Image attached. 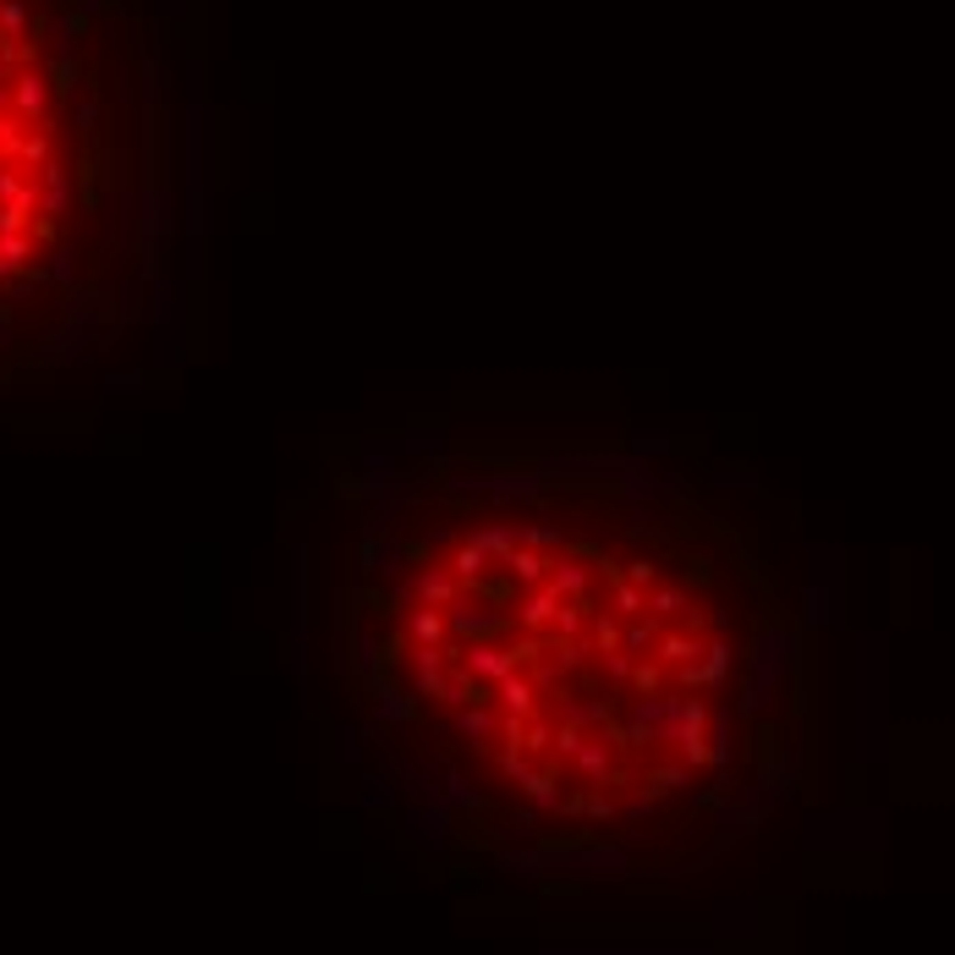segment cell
I'll list each match as a JSON object with an SVG mask.
<instances>
[{
  "label": "cell",
  "mask_w": 955,
  "mask_h": 955,
  "mask_svg": "<svg viewBox=\"0 0 955 955\" xmlns=\"http://www.w3.org/2000/svg\"><path fill=\"white\" fill-rule=\"evenodd\" d=\"M796 654H802V637L796 626H780V621H763L752 648H747V681H741V703L736 714L747 720H763L774 709V692L785 687V676L796 670Z\"/></svg>",
  "instance_id": "1"
},
{
  "label": "cell",
  "mask_w": 955,
  "mask_h": 955,
  "mask_svg": "<svg viewBox=\"0 0 955 955\" xmlns=\"http://www.w3.org/2000/svg\"><path fill=\"white\" fill-rule=\"evenodd\" d=\"M445 490L461 500H490V506H533L544 495L539 467H490V472H445Z\"/></svg>",
  "instance_id": "2"
},
{
  "label": "cell",
  "mask_w": 955,
  "mask_h": 955,
  "mask_svg": "<svg viewBox=\"0 0 955 955\" xmlns=\"http://www.w3.org/2000/svg\"><path fill=\"white\" fill-rule=\"evenodd\" d=\"M445 621H450V637L456 643H500V632H511V621L517 615H506V605L484 588H461L456 594V605L445 610Z\"/></svg>",
  "instance_id": "3"
},
{
  "label": "cell",
  "mask_w": 955,
  "mask_h": 955,
  "mask_svg": "<svg viewBox=\"0 0 955 955\" xmlns=\"http://www.w3.org/2000/svg\"><path fill=\"white\" fill-rule=\"evenodd\" d=\"M445 654L484 687V692H495L511 670H522L517 659H511V648H500V643H445Z\"/></svg>",
  "instance_id": "4"
},
{
  "label": "cell",
  "mask_w": 955,
  "mask_h": 955,
  "mask_svg": "<svg viewBox=\"0 0 955 955\" xmlns=\"http://www.w3.org/2000/svg\"><path fill=\"white\" fill-rule=\"evenodd\" d=\"M456 594H461V583H456V572H450L445 561H428V566H417V572H406V577L395 583V599H401V605H434V610H450Z\"/></svg>",
  "instance_id": "5"
},
{
  "label": "cell",
  "mask_w": 955,
  "mask_h": 955,
  "mask_svg": "<svg viewBox=\"0 0 955 955\" xmlns=\"http://www.w3.org/2000/svg\"><path fill=\"white\" fill-rule=\"evenodd\" d=\"M802 626H840V566H807V577H802Z\"/></svg>",
  "instance_id": "6"
},
{
  "label": "cell",
  "mask_w": 955,
  "mask_h": 955,
  "mask_svg": "<svg viewBox=\"0 0 955 955\" xmlns=\"http://www.w3.org/2000/svg\"><path fill=\"white\" fill-rule=\"evenodd\" d=\"M357 566L368 572V577H379V583H401L406 572H412V550H406V539L401 533H363V544H357Z\"/></svg>",
  "instance_id": "7"
},
{
  "label": "cell",
  "mask_w": 955,
  "mask_h": 955,
  "mask_svg": "<svg viewBox=\"0 0 955 955\" xmlns=\"http://www.w3.org/2000/svg\"><path fill=\"white\" fill-rule=\"evenodd\" d=\"M626 851L615 845H544V873H626Z\"/></svg>",
  "instance_id": "8"
},
{
  "label": "cell",
  "mask_w": 955,
  "mask_h": 955,
  "mask_svg": "<svg viewBox=\"0 0 955 955\" xmlns=\"http://www.w3.org/2000/svg\"><path fill=\"white\" fill-rule=\"evenodd\" d=\"M730 670H736V648L725 643V637H709V648L692 659V665H681V687L687 692H720L725 681H730Z\"/></svg>",
  "instance_id": "9"
},
{
  "label": "cell",
  "mask_w": 955,
  "mask_h": 955,
  "mask_svg": "<svg viewBox=\"0 0 955 955\" xmlns=\"http://www.w3.org/2000/svg\"><path fill=\"white\" fill-rule=\"evenodd\" d=\"M406 829H412L417 845L445 851V840H450V802H439V796H412V802H406Z\"/></svg>",
  "instance_id": "10"
},
{
  "label": "cell",
  "mask_w": 955,
  "mask_h": 955,
  "mask_svg": "<svg viewBox=\"0 0 955 955\" xmlns=\"http://www.w3.org/2000/svg\"><path fill=\"white\" fill-rule=\"evenodd\" d=\"M50 78L39 72V67H28V72H18L12 78V111L28 122V127H50Z\"/></svg>",
  "instance_id": "11"
},
{
  "label": "cell",
  "mask_w": 955,
  "mask_h": 955,
  "mask_svg": "<svg viewBox=\"0 0 955 955\" xmlns=\"http://www.w3.org/2000/svg\"><path fill=\"white\" fill-rule=\"evenodd\" d=\"M412 665V687L417 698H445V648H428V643H406L401 654Z\"/></svg>",
  "instance_id": "12"
},
{
  "label": "cell",
  "mask_w": 955,
  "mask_h": 955,
  "mask_svg": "<svg viewBox=\"0 0 955 955\" xmlns=\"http://www.w3.org/2000/svg\"><path fill=\"white\" fill-rule=\"evenodd\" d=\"M467 544L484 550L495 566H506V561L522 550V522H478V528L467 533Z\"/></svg>",
  "instance_id": "13"
},
{
  "label": "cell",
  "mask_w": 955,
  "mask_h": 955,
  "mask_svg": "<svg viewBox=\"0 0 955 955\" xmlns=\"http://www.w3.org/2000/svg\"><path fill=\"white\" fill-rule=\"evenodd\" d=\"M550 588H555L561 599L588 605V594H594V561H583V555H555V561H550Z\"/></svg>",
  "instance_id": "14"
},
{
  "label": "cell",
  "mask_w": 955,
  "mask_h": 955,
  "mask_svg": "<svg viewBox=\"0 0 955 955\" xmlns=\"http://www.w3.org/2000/svg\"><path fill=\"white\" fill-rule=\"evenodd\" d=\"M621 495H626L632 506H648V500H670V495H681V478L648 461L643 472H632L626 484H621Z\"/></svg>",
  "instance_id": "15"
},
{
  "label": "cell",
  "mask_w": 955,
  "mask_h": 955,
  "mask_svg": "<svg viewBox=\"0 0 955 955\" xmlns=\"http://www.w3.org/2000/svg\"><path fill=\"white\" fill-rule=\"evenodd\" d=\"M555 610H561V594H555L550 583H544V588H522V599H517V626H522V632H550Z\"/></svg>",
  "instance_id": "16"
},
{
  "label": "cell",
  "mask_w": 955,
  "mask_h": 955,
  "mask_svg": "<svg viewBox=\"0 0 955 955\" xmlns=\"http://www.w3.org/2000/svg\"><path fill=\"white\" fill-rule=\"evenodd\" d=\"M72 209V171L56 160V165H45V176H39V215L45 220H61Z\"/></svg>",
  "instance_id": "17"
},
{
  "label": "cell",
  "mask_w": 955,
  "mask_h": 955,
  "mask_svg": "<svg viewBox=\"0 0 955 955\" xmlns=\"http://www.w3.org/2000/svg\"><path fill=\"white\" fill-rule=\"evenodd\" d=\"M401 632H406V643H428V648H445V643H450V621H445V610H434V605H412Z\"/></svg>",
  "instance_id": "18"
},
{
  "label": "cell",
  "mask_w": 955,
  "mask_h": 955,
  "mask_svg": "<svg viewBox=\"0 0 955 955\" xmlns=\"http://www.w3.org/2000/svg\"><path fill=\"white\" fill-rule=\"evenodd\" d=\"M445 566L456 572V583H461V588H484V577H490V572H500V566L484 555V550H472L467 539H461V544L445 555Z\"/></svg>",
  "instance_id": "19"
},
{
  "label": "cell",
  "mask_w": 955,
  "mask_h": 955,
  "mask_svg": "<svg viewBox=\"0 0 955 955\" xmlns=\"http://www.w3.org/2000/svg\"><path fill=\"white\" fill-rule=\"evenodd\" d=\"M384 654H390V643H384L379 632H368V626L352 632V670H357V681H379Z\"/></svg>",
  "instance_id": "20"
},
{
  "label": "cell",
  "mask_w": 955,
  "mask_h": 955,
  "mask_svg": "<svg viewBox=\"0 0 955 955\" xmlns=\"http://www.w3.org/2000/svg\"><path fill=\"white\" fill-rule=\"evenodd\" d=\"M709 763L714 769H730L736 763V714L730 709H714L709 714Z\"/></svg>",
  "instance_id": "21"
},
{
  "label": "cell",
  "mask_w": 955,
  "mask_h": 955,
  "mask_svg": "<svg viewBox=\"0 0 955 955\" xmlns=\"http://www.w3.org/2000/svg\"><path fill=\"white\" fill-rule=\"evenodd\" d=\"M500 572H506V577H511L517 588H544V583H550V555H544V550H528V544H522V550H517V555H511V561L500 566Z\"/></svg>",
  "instance_id": "22"
},
{
  "label": "cell",
  "mask_w": 955,
  "mask_h": 955,
  "mask_svg": "<svg viewBox=\"0 0 955 955\" xmlns=\"http://www.w3.org/2000/svg\"><path fill=\"white\" fill-rule=\"evenodd\" d=\"M572 763L583 769V780H588V791H599V785H610V769H615V747H610L605 736H599V741L588 736V747H583V752H577Z\"/></svg>",
  "instance_id": "23"
},
{
  "label": "cell",
  "mask_w": 955,
  "mask_h": 955,
  "mask_svg": "<svg viewBox=\"0 0 955 955\" xmlns=\"http://www.w3.org/2000/svg\"><path fill=\"white\" fill-rule=\"evenodd\" d=\"M698 654H703V637H698V632H659V654H654L659 665H676V670H681V665H692Z\"/></svg>",
  "instance_id": "24"
},
{
  "label": "cell",
  "mask_w": 955,
  "mask_h": 955,
  "mask_svg": "<svg viewBox=\"0 0 955 955\" xmlns=\"http://www.w3.org/2000/svg\"><path fill=\"white\" fill-rule=\"evenodd\" d=\"M495 698H500V709L506 714H517V720H533V681L522 676V670H511L500 687H495Z\"/></svg>",
  "instance_id": "25"
},
{
  "label": "cell",
  "mask_w": 955,
  "mask_h": 955,
  "mask_svg": "<svg viewBox=\"0 0 955 955\" xmlns=\"http://www.w3.org/2000/svg\"><path fill=\"white\" fill-rule=\"evenodd\" d=\"M34 237H0V286H7V280H18L28 264H34Z\"/></svg>",
  "instance_id": "26"
},
{
  "label": "cell",
  "mask_w": 955,
  "mask_h": 955,
  "mask_svg": "<svg viewBox=\"0 0 955 955\" xmlns=\"http://www.w3.org/2000/svg\"><path fill=\"white\" fill-rule=\"evenodd\" d=\"M456 730L467 736V747H490V736H495V714H490V703L456 709Z\"/></svg>",
  "instance_id": "27"
},
{
  "label": "cell",
  "mask_w": 955,
  "mask_h": 955,
  "mask_svg": "<svg viewBox=\"0 0 955 955\" xmlns=\"http://www.w3.org/2000/svg\"><path fill=\"white\" fill-rule=\"evenodd\" d=\"M610 605H615L621 621H643L648 615V588H637L632 577H615L610 583Z\"/></svg>",
  "instance_id": "28"
},
{
  "label": "cell",
  "mask_w": 955,
  "mask_h": 955,
  "mask_svg": "<svg viewBox=\"0 0 955 955\" xmlns=\"http://www.w3.org/2000/svg\"><path fill=\"white\" fill-rule=\"evenodd\" d=\"M445 434H434V428H417V434H406V439H395V456H412V461H445Z\"/></svg>",
  "instance_id": "29"
},
{
  "label": "cell",
  "mask_w": 955,
  "mask_h": 955,
  "mask_svg": "<svg viewBox=\"0 0 955 955\" xmlns=\"http://www.w3.org/2000/svg\"><path fill=\"white\" fill-rule=\"evenodd\" d=\"M626 456H637V461H665V456H670V434H665V428H637V434H626Z\"/></svg>",
  "instance_id": "30"
},
{
  "label": "cell",
  "mask_w": 955,
  "mask_h": 955,
  "mask_svg": "<svg viewBox=\"0 0 955 955\" xmlns=\"http://www.w3.org/2000/svg\"><path fill=\"white\" fill-rule=\"evenodd\" d=\"M373 714H379L384 725H406V720L417 714V692H395V687H384L379 703H373Z\"/></svg>",
  "instance_id": "31"
},
{
  "label": "cell",
  "mask_w": 955,
  "mask_h": 955,
  "mask_svg": "<svg viewBox=\"0 0 955 955\" xmlns=\"http://www.w3.org/2000/svg\"><path fill=\"white\" fill-rule=\"evenodd\" d=\"M439 703H445V709H472V703H478V681H472L461 665H450V670H445V698H439Z\"/></svg>",
  "instance_id": "32"
},
{
  "label": "cell",
  "mask_w": 955,
  "mask_h": 955,
  "mask_svg": "<svg viewBox=\"0 0 955 955\" xmlns=\"http://www.w3.org/2000/svg\"><path fill=\"white\" fill-rule=\"evenodd\" d=\"M566 725H577V730L610 725V703L605 698H566Z\"/></svg>",
  "instance_id": "33"
},
{
  "label": "cell",
  "mask_w": 955,
  "mask_h": 955,
  "mask_svg": "<svg viewBox=\"0 0 955 955\" xmlns=\"http://www.w3.org/2000/svg\"><path fill=\"white\" fill-rule=\"evenodd\" d=\"M659 632H665V626H659L654 615H643V621H632V632H626V643H621V648H626V654H637V659H648V654L659 648Z\"/></svg>",
  "instance_id": "34"
},
{
  "label": "cell",
  "mask_w": 955,
  "mask_h": 955,
  "mask_svg": "<svg viewBox=\"0 0 955 955\" xmlns=\"http://www.w3.org/2000/svg\"><path fill=\"white\" fill-rule=\"evenodd\" d=\"M28 28H34V18L23 0H0V39H28Z\"/></svg>",
  "instance_id": "35"
},
{
  "label": "cell",
  "mask_w": 955,
  "mask_h": 955,
  "mask_svg": "<svg viewBox=\"0 0 955 955\" xmlns=\"http://www.w3.org/2000/svg\"><path fill=\"white\" fill-rule=\"evenodd\" d=\"M583 621H588V615H583V605H577V599H561V610H555L550 632H555L561 643H577V637H583Z\"/></svg>",
  "instance_id": "36"
},
{
  "label": "cell",
  "mask_w": 955,
  "mask_h": 955,
  "mask_svg": "<svg viewBox=\"0 0 955 955\" xmlns=\"http://www.w3.org/2000/svg\"><path fill=\"white\" fill-rule=\"evenodd\" d=\"M522 544L550 555V550H561V544H566V533H561L555 522H522Z\"/></svg>",
  "instance_id": "37"
},
{
  "label": "cell",
  "mask_w": 955,
  "mask_h": 955,
  "mask_svg": "<svg viewBox=\"0 0 955 955\" xmlns=\"http://www.w3.org/2000/svg\"><path fill=\"white\" fill-rule=\"evenodd\" d=\"M45 280H56V286H72V280H78V253H72V248H50Z\"/></svg>",
  "instance_id": "38"
},
{
  "label": "cell",
  "mask_w": 955,
  "mask_h": 955,
  "mask_svg": "<svg viewBox=\"0 0 955 955\" xmlns=\"http://www.w3.org/2000/svg\"><path fill=\"white\" fill-rule=\"evenodd\" d=\"M676 610H687V588H648V615L654 621H665Z\"/></svg>",
  "instance_id": "39"
},
{
  "label": "cell",
  "mask_w": 955,
  "mask_h": 955,
  "mask_svg": "<svg viewBox=\"0 0 955 955\" xmlns=\"http://www.w3.org/2000/svg\"><path fill=\"white\" fill-rule=\"evenodd\" d=\"M528 796H533V807H539V813H555V807L566 802V796H561V785H555L550 774H533V780H528Z\"/></svg>",
  "instance_id": "40"
},
{
  "label": "cell",
  "mask_w": 955,
  "mask_h": 955,
  "mask_svg": "<svg viewBox=\"0 0 955 955\" xmlns=\"http://www.w3.org/2000/svg\"><path fill=\"white\" fill-rule=\"evenodd\" d=\"M621 643H626V632L615 626V615H599L594 621V648L599 654H621Z\"/></svg>",
  "instance_id": "41"
},
{
  "label": "cell",
  "mask_w": 955,
  "mask_h": 955,
  "mask_svg": "<svg viewBox=\"0 0 955 955\" xmlns=\"http://www.w3.org/2000/svg\"><path fill=\"white\" fill-rule=\"evenodd\" d=\"M445 796H450V807H484V796L472 791L467 774H445Z\"/></svg>",
  "instance_id": "42"
},
{
  "label": "cell",
  "mask_w": 955,
  "mask_h": 955,
  "mask_svg": "<svg viewBox=\"0 0 955 955\" xmlns=\"http://www.w3.org/2000/svg\"><path fill=\"white\" fill-rule=\"evenodd\" d=\"M681 785H687V763H665V769H654V774H648V791H654V796L681 791Z\"/></svg>",
  "instance_id": "43"
},
{
  "label": "cell",
  "mask_w": 955,
  "mask_h": 955,
  "mask_svg": "<svg viewBox=\"0 0 955 955\" xmlns=\"http://www.w3.org/2000/svg\"><path fill=\"white\" fill-rule=\"evenodd\" d=\"M506 835H511V840H533V835H539V807H517V813L506 818Z\"/></svg>",
  "instance_id": "44"
},
{
  "label": "cell",
  "mask_w": 955,
  "mask_h": 955,
  "mask_svg": "<svg viewBox=\"0 0 955 955\" xmlns=\"http://www.w3.org/2000/svg\"><path fill=\"white\" fill-rule=\"evenodd\" d=\"M500 769H506V774H511V780H517V785H522V791H528V780H533V774H539V769H533V763H528V752H511V747H506V752H500Z\"/></svg>",
  "instance_id": "45"
},
{
  "label": "cell",
  "mask_w": 955,
  "mask_h": 955,
  "mask_svg": "<svg viewBox=\"0 0 955 955\" xmlns=\"http://www.w3.org/2000/svg\"><path fill=\"white\" fill-rule=\"evenodd\" d=\"M555 747H561V758H577V752L588 747V730H577V725H561V730H555Z\"/></svg>",
  "instance_id": "46"
},
{
  "label": "cell",
  "mask_w": 955,
  "mask_h": 955,
  "mask_svg": "<svg viewBox=\"0 0 955 955\" xmlns=\"http://www.w3.org/2000/svg\"><path fill=\"white\" fill-rule=\"evenodd\" d=\"M659 670H665V665H654V659H643V665L632 670V687H637L643 698H648V692H659Z\"/></svg>",
  "instance_id": "47"
},
{
  "label": "cell",
  "mask_w": 955,
  "mask_h": 955,
  "mask_svg": "<svg viewBox=\"0 0 955 955\" xmlns=\"http://www.w3.org/2000/svg\"><path fill=\"white\" fill-rule=\"evenodd\" d=\"M605 676L621 687V681L632 676V654H626V648H621V654H605Z\"/></svg>",
  "instance_id": "48"
},
{
  "label": "cell",
  "mask_w": 955,
  "mask_h": 955,
  "mask_svg": "<svg viewBox=\"0 0 955 955\" xmlns=\"http://www.w3.org/2000/svg\"><path fill=\"white\" fill-rule=\"evenodd\" d=\"M390 802H395L390 780H368V791H363V807H390Z\"/></svg>",
  "instance_id": "49"
},
{
  "label": "cell",
  "mask_w": 955,
  "mask_h": 955,
  "mask_svg": "<svg viewBox=\"0 0 955 955\" xmlns=\"http://www.w3.org/2000/svg\"><path fill=\"white\" fill-rule=\"evenodd\" d=\"M626 577H632L637 588H648V583L659 577V561H648V555H643V561H632V566H626Z\"/></svg>",
  "instance_id": "50"
},
{
  "label": "cell",
  "mask_w": 955,
  "mask_h": 955,
  "mask_svg": "<svg viewBox=\"0 0 955 955\" xmlns=\"http://www.w3.org/2000/svg\"><path fill=\"white\" fill-rule=\"evenodd\" d=\"M335 752H341V763H357L363 758V730H341V747Z\"/></svg>",
  "instance_id": "51"
},
{
  "label": "cell",
  "mask_w": 955,
  "mask_h": 955,
  "mask_svg": "<svg viewBox=\"0 0 955 955\" xmlns=\"http://www.w3.org/2000/svg\"><path fill=\"white\" fill-rule=\"evenodd\" d=\"M78 127H83V133L100 127V100H78Z\"/></svg>",
  "instance_id": "52"
},
{
  "label": "cell",
  "mask_w": 955,
  "mask_h": 955,
  "mask_svg": "<svg viewBox=\"0 0 955 955\" xmlns=\"http://www.w3.org/2000/svg\"><path fill=\"white\" fill-rule=\"evenodd\" d=\"M626 533H632V539H648V533H654V522H648V511H643V506H632V522H626Z\"/></svg>",
  "instance_id": "53"
},
{
  "label": "cell",
  "mask_w": 955,
  "mask_h": 955,
  "mask_svg": "<svg viewBox=\"0 0 955 955\" xmlns=\"http://www.w3.org/2000/svg\"><path fill=\"white\" fill-rule=\"evenodd\" d=\"M654 802H659L654 791H643V796H632V802H626V818H648V813H654Z\"/></svg>",
  "instance_id": "54"
},
{
  "label": "cell",
  "mask_w": 955,
  "mask_h": 955,
  "mask_svg": "<svg viewBox=\"0 0 955 955\" xmlns=\"http://www.w3.org/2000/svg\"><path fill=\"white\" fill-rule=\"evenodd\" d=\"M588 818H594V824L615 818V802H610V796H594V802H588Z\"/></svg>",
  "instance_id": "55"
},
{
  "label": "cell",
  "mask_w": 955,
  "mask_h": 955,
  "mask_svg": "<svg viewBox=\"0 0 955 955\" xmlns=\"http://www.w3.org/2000/svg\"><path fill=\"white\" fill-rule=\"evenodd\" d=\"M100 7H105V0H78V12H83V18H94Z\"/></svg>",
  "instance_id": "56"
}]
</instances>
